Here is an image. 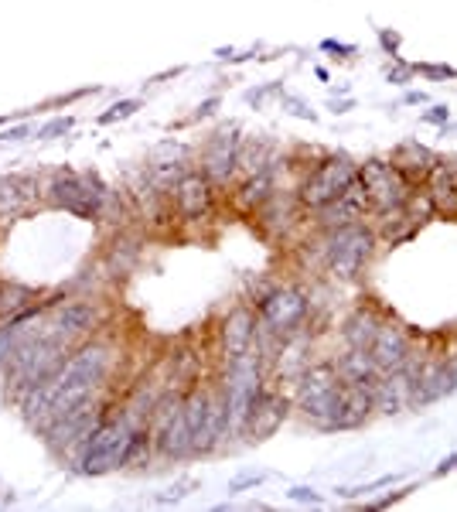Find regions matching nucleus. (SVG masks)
<instances>
[{"label": "nucleus", "mask_w": 457, "mask_h": 512, "mask_svg": "<svg viewBox=\"0 0 457 512\" xmlns=\"http://www.w3.org/2000/svg\"><path fill=\"white\" fill-rule=\"evenodd\" d=\"M110 373V349L103 342H93V345H82L79 352H72L65 359V366L58 369L52 386H55V407H52V417L48 424L58 420L69 410L82 407V403L93 400V390L106 379Z\"/></svg>", "instance_id": "nucleus-1"}, {"label": "nucleus", "mask_w": 457, "mask_h": 512, "mask_svg": "<svg viewBox=\"0 0 457 512\" xmlns=\"http://www.w3.org/2000/svg\"><path fill=\"white\" fill-rule=\"evenodd\" d=\"M65 352H69V342L62 335H41L31 338V342H21L11 362H7V383L24 396L35 386L55 379L58 369L65 366Z\"/></svg>", "instance_id": "nucleus-2"}, {"label": "nucleus", "mask_w": 457, "mask_h": 512, "mask_svg": "<svg viewBox=\"0 0 457 512\" xmlns=\"http://www.w3.org/2000/svg\"><path fill=\"white\" fill-rule=\"evenodd\" d=\"M222 393H226V410H229L226 437H243L249 417H253L256 400L263 396V355L249 349L246 355L232 359Z\"/></svg>", "instance_id": "nucleus-3"}, {"label": "nucleus", "mask_w": 457, "mask_h": 512, "mask_svg": "<svg viewBox=\"0 0 457 512\" xmlns=\"http://www.w3.org/2000/svg\"><path fill=\"white\" fill-rule=\"evenodd\" d=\"M134 417H113L103 420L96 427L93 437L86 441V448L79 451V465L86 475H103L113 472V468H123L130 458V444H134Z\"/></svg>", "instance_id": "nucleus-4"}, {"label": "nucleus", "mask_w": 457, "mask_h": 512, "mask_svg": "<svg viewBox=\"0 0 457 512\" xmlns=\"http://www.w3.org/2000/svg\"><path fill=\"white\" fill-rule=\"evenodd\" d=\"M372 250H376V233L365 222L335 229V233H328V243H324L328 274L335 280H355L362 274L365 263H369Z\"/></svg>", "instance_id": "nucleus-5"}, {"label": "nucleus", "mask_w": 457, "mask_h": 512, "mask_svg": "<svg viewBox=\"0 0 457 512\" xmlns=\"http://www.w3.org/2000/svg\"><path fill=\"white\" fill-rule=\"evenodd\" d=\"M359 181H362V188H365V195H369V205L376 212H403L406 205H410V181L403 178V171L396 168L393 161H365L362 168H359Z\"/></svg>", "instance_id": "nucleus-6"}, {"label": "nucleus", "mask_w": 457, "mask_h": 512, "mask_svg": "<svg viewBox=\"0 0 457 512\" xmlns=\"http://www.w3.org/2000/svg\"><path fill=\"white\" fill-rule=\"evenodd\" d=\"M307 294L301 287H277V291L263 294L256 301V318H260V328L277 338H287L297 332V325L307 315Z\"/></svg>", "instance_id": "nucleus-7"}, {"label": "nucleus", "mask_w": 457, "mask_h": 512, "mask_svg": "<svg viewBox=\"0 0 457 512\" xmlns=\"http://www.w3.org/2000/svg\"><path fill=\"white\" fill-rule=\"evenodd\" d=\"M355 178H359V168H355L348 158H338V154H335V158H324L318 168L304 178L301 202L307 205V209L318 212L328 202H335V198L342 195Z\"/></svg>", "instance_id": "nucleus-8"}, {"label": "nucleus", "mask_w": 457, "mask_h": 512, "mask_svg": "<svg viewBox=\"0 0 457 512\" xmlns=\"http://www.w3.org/2000/svg\"><path fill=\"white\" fill-rule=\"evenodd\" d=\"M181 400L185 396H168V400L157 403L154 414V451L161 458H188L191 454V431L185 410H181Z\"/></svg>", "instance_id": "nucleus-9"}, {"label": "nucleus", "mask_w": 457, "mask_h": 512, "mask_svg": "<svg viewBox=\"0 0 457 512\" xmlns=\"http://www.w3.org/2000/svg\"><path fill=\"white\" fill-rule=\"evenodd\" d=\"M369 209H372L369 195H365L362 181L355 178L352 185H348L345 192L335 198V202H328L324 209H318V222H321L324 233H335V229H345V226H355V222H362Z\"/></svg>", "instance_id": "nucleus-10"}, {"label": "nucleus", "mask_w": 457, "mask_h": 512, "mask_svg": "<svg viewBox=\"0 0 457 512\" xmlns=\"http://www.w3.org/2000/svg\"><path fill=\"white\" fill-rule=\"evenodd\" d=\"M215 202V181L205 171H185L174 185V205H178L181 219L195 222L202 216H209Z\"/></svg>", "instance_id": "nucleus-11"}, {"label": "nucleus", "mask_w": 457, "mask_h": 512, "mask_svg": "<svg viewBox=\"0 0 457 512\" xmlns=\"http://www.w3.org/2000/svg\"><path fill=\"white\" fill-rule=\"evenodd\" d=\"M457 390V362H427L413 376V400L410 407H430Z\"/></svg>", "instance_id": "nucleus-12"}, {"label": "nucleus", "mask_w": 457, "mask_h": 512, "mask_svg": "<svg viewBox=\"0 0 457 512\" xmlns=\"http://www.w3.org/2000/svg\"><path fill=\"white\" fill-rule=\"evenodd\" d=\"M48 192H52L55 205L76 212V216H82V219H96L99 216V198H103V195L93 192V188H89L86 181L76 178V175H58Z\"/></svg>", "instance_id": "nucleus-13"}, {"label": "nucleus", "mask_w": 457, "mask_h": 512, "mask_svg": "<svg viewBox=\"0 0 457 512\" xmlns=\"http://www.w3.org/2000/svg\"><path fill=\"white\" fill-rule=\"evenodd\" d=\"M256 325H260V318H256L249 308L229 311V318L222 321V328H219L222 359L232 362V359H239V355H246L249 349H253V345H256Z\"/></svg>", "instance_id": "nucleus-14"}, {"label": "nucleus", "mask_w": 457, "mask_h": 512, "mask_svg": "<svg viewBox=\"0 0 457 512\" xmlns=\"http://www.w3.org/2000/svg\"><path fill=\"white\" fill-rule=\"evenodd\" d=\"M369 352L382 373H393V369H403L406 359H410V338H406L400 325L382 321L376 338H372V345H369Z\"/></svg>", "instance_id": "nucleus-15"}, {"label": "nucleus", "mask_w": 457, "mask_h": 512, "mask_svg": "<svg viewBox=\"0 0 457 512\" xmlns=\"http://www.w3.org/2000/svg\"><path fill=\"white\" fill-rule=\"evenodd\" d=\"M287 410H290L287 396H280L273 390H263V396L256 400V407H253V417H249L243 437H249V441H267V437H273L280 431V424L287 420Z\"/></svg>", "instance_id": "nucleus-16"}, {"label": "nucleus", "mask_w": 457, "mask_h": 512, "mask_svg": "<svg viewBox=\"0 0 457 512\" xmlns=\"http://www.w3.org/2000/svg\"><path fill=\"white\" fill-rule=\"evenodd\" d=\"M232 134H236V130H232ZM232 134L229 130H219V134L212 137L209 151H205L202 171L215 181V185H226L239 164V137H232Z\"/></svg>", "instance_id": "nucleus-17"}, {"label": "nucleus", "mask_w": 457, "mask_h": 512, "mask_svg": "<svg viewBox=\"0 0 457 512\" xmlns=\"http://www.w3.org/2000/svg\"><path fill=\"white\" fill-rule=\"evenodd\" d=\"M335 366H338L342 383H352V386H372V390H376V383L382 376V369L376 366L369 349H348Z\"/></svg>", "instance_id": "nucleus-18"}, {"label": "nucleus", "mask_w": 457, "mask_h": 512, "mask_svg": "<svg viewBox=\"0 0 457 512\" xmlns=\"http://www.w3.org/2000/svg\"><path fill=\"white\" fill-rule=\"evenodd\" d=\"M427 181H430V202H434V209L447 212V216H457V168L454 164L437 161Z\"/></svg>", "instance_id": "nucleus-19"}, {"label": "nucleus", "mask_w": 457, "mask_h": 512, "mask_svg": "<svg viewBox=\"0 0 457 512\" xmlns=\"http://www.w3.org/2000/svg\"><path fill=\"white\" fill-rule=\"evenodd\" d=\"M93 325H96V308L93 304H65L62 311H58V318H55V335H62L65 342H72V338H82V335H89L93 332Z\"/></svg>", "instance_id": "nucleus-20"}, {"label": "nucleus", "mask_w": 457, "mask_h": 512, "mask_svg": "<svg viewBox=\"0 0 457 512\" xmlns=\"http://www.w3.org/2000/svg\"><path fill=\"white\" fill-rule=\"evenodd\" d=\"M379 325H382V321H379L376 311H369V308L352 311V315L345 318V325H342L345 345H348V349H369L372 338H376V332H379Z\"/></svg>", "instance_id": "nucleus-21"}, {"label": "nucleus", "mask_w": 457, "mask_h": 512, "mask_svg": "<svg viewBox=\"0 0 457 512\" xmlns=\"http://www.w3.org/2000/svg\"><path fill=\"white\" fill-rule=\"evenodd\" d=\"M393 164L403 171V178L410 181V185H417V181H427V178H430V171H434L437 158L427 151V147L406 144V147H400V154H396V161H393Z\"/></svg>", "instance_id": "nucleus-22"}, {"label": "nucleus", "mask_w": 457, "mask_h": 512, "mask_svg": "<svg viewBox=\"0 0 457 512\" xmlns=\"http://www.w3.org/2000/svg\"><path fill=\"white\" fill-rule=\"evenodd\" d=\"M35 195L38 192H35V181H31V178L0 181V216H14V212H21Z\"/></svg>", "instance_id": "nucleus-23"}, {"label": "nucleus", "mask_w": 457, "mask_h": 512, "mask_svg": "<svg viewBox=\"0 0 457 512\" xmlns=\"http://www.w3.org/2000/svg\"><path fill=\"white\" fill-rule=\"evenodd\" d=\"M270 198H273V175H270V168L249 175L246 185L239 188V202H243L246 209H253V205H267Z\"/></svg>", "instance_id": "nucleus-24"}, {"label": "nucleus", "mask_w": 457, "mask_h": 512, "mask_svg": "<svg viewBox=\"0 0 457 512\" xmlns=\"http://www.w3.org/2000/svg\"><path fill=\"white\" fill-rule=\"evenodd\" d=\"M31 301H35V291H28V287H21V284L0 287V315H7V318L21 315V311L35 308Z\"/></svg>", "instance_id": "nucleus-25"}, {"label": "nucleus", "mask_w": 457, "mask_h": 512, "mask_svg": "<svg viewBox=\"0 0 457 512\" xmlns=\"http://www.w3.org/2000/svg\"><path fill=\"white\" fill-rule=\"evenodd\" d=\"M239 164L246 168V175H256V171L270 168V144L256 140V144H239Z\"/></svg>", "instance_id": "nucleus-26"}, {"label": "nucleus", "mask_w": 457, "mask_h": 512, "mask_svg": "<svg viewBox=\"0 0 457 512\" xmlns=\"http://www.w3.org/2000/svg\"><path fill=\"white\" fill-rule=\"evenodd\" d=\"M24 342L21 338V321L7 318L4 325H0V369H7V362H11L14 349Z\"/></svg>", "instance_id": "nucleus-27"}, {"label": "nucleus", "mask_w": 457, "mask_h": 512, "mask_svg": "<svg viewBox=\"0 0 457 512\" xmlns=\"http://www.w3.org/2000/svg\"><path fill=\"white\" fill-rule=\"evenodd\" d=\"M140 110V99H123V103H116L110 113H103V123H113V120H127V117H134V113Z\"/></svg>", "instance_id": "nucleus-28"}, {"label": "nucleus", "mask_w": 457, "mask_h": 512, "mask_svg": "<svg viewBox=\"0 0 457 512\" xmlns=\"http://www.w3.org/2000/svg\"><path fill=\"white\" fill-rule=\"evenodd\" d=\"M69 127H72V120H69V117L52 120V123H48V127H41V134H38V137H58V134H69Z\"/></svg>", "instance_id": "nucleus-29"}, {"label": "nucleus", "mask_w": 457, "mask_h": 512, "mask_svg": "<svg viewBox=\"0 0 457 512\" xmlns=\"http://www.w3.org/2000/svg\"><path fill=\"white\" fill-rule=\"evenodd\" d=\"M284 106H290V113H294V117H301V120H314V110H307V103H301V99L284 96Z\"/></svg>", "instance_id": "nucleus-30"}, {"label": "nucleus", "mask_w": 457, "mask_h": 512, "mask_svg": "<svg viewBox=\"0 0 457 512\" xmlns=\"http://www.w3.org/2000/svg\"><path fill=\"white\" fill-rule=\"evenodd\" d=\"M423 120H427V123H437V127H444V123L451 120V113H447V106H434V110L423 113Z\"/></svg>", "instance_id": "nucleus-31"}, {"label": "nucleus", "mask_w": 457, "mask_h": 512, "mask_svg": "<svg viewBox=\"0 0 457 512\" xmlns=\"http://www.w3.org/2000/svg\"><path fill=\"white\" fill-rule=\"evenodd\" d=\"M290 499H294V502H311V506H318L321 495L314 492V489H290Z\"/></svg>", "instance_id": "nucleus-32"}, {"label": "nucleus", "mask_w": 457, "mask_h": 512, "mask_svg": "<svg viewBox=\"0 0 457 512\" xmlns=\"http://www.w3.org/2000/svg\"><path fill=\"white\" fill-rule=\"evenodd\" d=\"M420 72H427V76H437V79H454L457 72L447 69V65H420Z\"/></svg>", "instance_id": "nucleus-33"}, {"label": "nucleus", "mask_w": 457, "mask_h": 512, "mask_svg": "<svg viewBox=\"0 0 457 512\" xmlns=\"http://www.w3.org/2000/svg\"><path fill=\"white\" fill-rule=\"evenodd\" d=\"M413 489H403V492H393V495H386V499H376V502H369L372 509H386V506H393V502H400V499H406Z\"/></svg>", "instance_id": "nucleus-34"}, {"label": "nucleus", "mask_w": 457, "mask_h": 512, "mask_svg": "<svg viewBox=\"0 0 457 512\" xmlns=\"http://www.w3.org/2000/svg\"><path fill=\"white\" fill-rule=\"evenodd\" d=\"M324 52H338V55H342V59H348V55H352L355 52V48L352 45H338V41H324ZM338 55H335V59H338Z\"/></svg>", "instance_id": "nucleus-35"}, {"label": "nucleus", "mask_w": 457, "mask_h": 512, "mask_svg": "<svg viewBox=\"0 0 457 512\" xmlns=\"http://www.w3.org/2000/svg\"><path fill=\"white\" fill-rule=\"evenodd\" d=\"M379 41H382V48H386L389 55H396V48H400V38H396L393 31H382Z\"/></svg>", "instance_id": "nucleus-36"}, {"label": "nucleus", "mask_w": 457, "mask_h": 512, "mask_svg": "<svg viewBox=\"0 0 457 512\" xmlns=\"http://www.w3.org/2000/svg\"><path fill=\"white\" fill-rule=\"evenodd\" d=\"M24 134H28V127H18V130H11V134H7V140H24Z\"/></svg>", "instance_id": "nucleus-37"}, {"label": "nucleus", "mask_w": 457, "mask_h": 512, "mask_svg": "<svg viewBox=\"0 0 457 512\" xmlns=\"http://www.w3.org/2000/svg\"><path fill=\"white\" fill-rule=\"evenodd\" d=\"M423 99H427L423 93H410V96H406V103H423Z\"/></svg>", "instance_id": "nucleus-38"}]
</instances>
